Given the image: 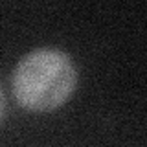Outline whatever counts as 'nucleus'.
Returning <instances> with one entry per match:
<instances>
[{
  "instance_id": "f03ea898",
  "label": "nucleus",
  "mask_w": 147,
  "mask_h": 147,
  "mask_svg": "<svg viewBox=\"0 0 147 147\" xmlns=\"http://www.w3.org/2000/svg\"><path fill=\"white\" fill-rule=\"evenodd\" d=\"M2 110H4V94H2V88H0V118H2Z\"/></svg>"
},
{
  "instance_id": "f257e3e1",
  "label": "nucleus",
  "mask_w": 147,
  "mask_h": 147,
  "mask_svg": "<svg viewBox=\"0 0 147 147\" xmlns=\"http://www.w3.org/2000/svg\"><path fill=\"white\" fill-rule=\"evenodd\" d=\"M76 85V64L66 52L57 48L31 50L20 57L11 74V90L17 103L31 112L63 107Z\"/></svg>"
}]
</instances>
